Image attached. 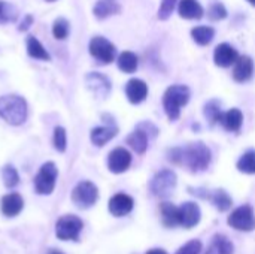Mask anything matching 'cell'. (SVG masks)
I'll return each mask as SVG.
<instances>
[{
  "label": "cell",
  "instance_id": "obj_31",
  "mask_svg": "<svg viewBox=\"0 0 255 254\" xmlns=\"http://www.w3.org/2000/svg\"><path fill=\"white\" fill-rule=\"evenodd\" d=\"M1 180L7 189H13L19 184V175L18 171L12 165H6L1 169Z\"/></svg>",
  "mask_w": 255,
  "mask_h": 254
},
{
  "label": "cell",
  "instance_id": "obj_11",
  "mask_svg": "<svg viewBox=\"0 0 255 254\" xmlns=\"http://www.w3.org/2000/svg\"><path fill=\"white\" fill-rule=\"evenodd\" d=\"M130 165H131V154L123 147L112 150L108 156V168L112 174H123L130 168Z\"/></svg>",
  "mask_w": 255,
  "mask_h": 254
},
{
  "label": "cell",
  "instance_id": "obj_26",
  "mask_svg": "<svg viewBox=\"0 0 255 254\" xmlns=\"http://www.w3.org/2000/svg\"><path fill=\"white\" fill-rule=\"evenodd\" d=\"M118 67L126 72V73H133L136 72L137 69V64H139V60H137V55L131 51H124L118 55Z\"/></svg>",
  "mask_w": 255,
  "mask_h": 254
},
{
  "label": "cell",
  "instance_id": "obj_27",
  "mask_svg": "<svg viewBox=\"0 0 255 254\" xmlns=\"http://www.w3.org/2000/svg\"><path fill=\"white\" fill-rule=\"evenodd\" d=\"M208 198L212 201V204L217 207V210H220L221 213L229 211L232 208V198L229 196V193L223 189H218L215 192H212L211 195H208Z\"/></svg>",
  "mask_w": 255,
  "mask_h": 254
},
{
  "label": "cell",
  "instance_id": "obj_25",
  "mask_svg": "<svg viewBox=\"0 0 255 254\" xmlns=\"http://www.w3.org/2000/svg\"><path fill=\"white\" fill-rule=\"evenodd\" d=\"M27 54L31 58H36V60H42V61H49L51 60L49 52L45 49V46L34 36L27 37Z\"/></svg>",
  "mask_w": 255,
  "mask_h": 254
},
{
  "label": "cell",
  "instance_id": "obj_19",
  "mask_svg": "<svg viewBox=\"0 0 255 254\" xmlns=\"http://www.w3.org/2000/svg\"><path fill=\"white\" fill-rule=\"evenodd\" d=\"M178 12L185 19H200L205 13L202 4L197 0H181Z\"/></svg>",
  "mask_w": 255,
  "mask_h": 254
},
{
  "label": "cell",
  "instance_id": "obj_21",
  "mask_svg": "<svg viewBox=\"0 0 255 254\" xmlns=\"http://www.w3.org/2000/svg\"><path fill=\"white\" fill-rule=\"evenodd\" d=\"M161 222L166 228H176L179 226V208L170 202H163L160 205Z\"/></svg>",
  "mask_w": 255,
  "mask_h": 254
},
{
  "label": "cell",
  "instance_id": "obj_42",
  "mask_svg": "<svg viewBox=\"0 0 255 254\" xmlns=\"http://www.w3.org/2000/svg\"><path fill=\"white\" fill-rule=\"evenodd\" d=\"M45 1H55V0H45Z\"/></svg>",
  "mask_w": 255,
  "mask_h": 254
},
{
  "label": "cell",
  "instance_id": "obj_17",
  "mask_svg": "<svg viewBox=\"0 0 255 254\" xmlns=\"http://www.w3.org/2000/svg\"><path fill=\"white\" fill-rule=\"evenodd\" d=\"M126 94H127V99L137 105L140 102H143L148 96V85L142 81V79H130L126 85Z\"/></svg>",
  "mask_w": 255,
  "mask_h": 254
},
{
  "label": "cell",
  "instance_id": "obj_18",
  "mask_svg": "<svg viewBox=\"0 0 255 254\" xmlns=\"http://www.w3.org/2000/svg\"><path fill=\"white\" fill-rule=\"evenodd\" d=\"M254 73V61L251 57L244 55L239 57L238 61L235 63V70H233V78L238 82H247L248 79H251Z\"/></svg>",
  "mask_w": 255,
  "mask_h": 254
},
{
  "label": "cell",
  "instance_id": "obj_1",
  "mask_svg": "<svg viewBox=\"0 0 255 254\" xmlns=\"http://www.w3.org/2000/svg\"><path fill=\"white\" fill-rule=\"evenodd\" d=\"M169 160L191 172H202L211 163V151L203 142H193L187 147H176L169 151Z\"/></svg>",
  "mask_w": 255,
  "mask_h": 254
},
{
  "label": "cell",
  "instance_id": "obj_30",
  "mask_svg": "<svg viewBox=\"0 0 255 254\" xmlns=\"http://www.w3.org/2000/svg\"><path fill=\"white\" fill-rule=\"evenodd\" d=\"M18 18V10L13 4L0 0V24H7V22H13Z\"/></svg>",
  "mask_w": 255,
  "mask_h": 254
},
{
  "label": "cell",
  "instance_id": "obj_37",
  "mask_svg": "<svg viewBox=\"0 0 255 254\" xmlns=\"http://www.w3.org/2000/svg\"><path fill=\"white\" fill-rule=\"evenodd\" d=\"M202 252V243L199 240L188 241L184 247H181L176 254H200Z\"/></svg>",
  "mask_w": 255,
  "mask_h": 254
},
{
  "label": "cell",
  "instance_id": "obj_33",
  "mask_svg": "<svg viewBox=\"0 0 255 254\" xmlns=\"http://www.w3.org/2000/svg\"><path fill=\"white\" fill-rule=\"evenodd\" d=\"M238 169L244 174H255V151L251 150L239 159Z\"/></svg>",
  "mask_w": 255,
  "mask_h": 254
},
{
  "label": "cell",
  "instance_id": "obj_7",
  "mask_svg": "<svg viewBox=\"0 0 255 254\" xmlns=\"http://www.w3.org/2000/svg\"><path fill=\"white\" fill-rule=\"evenodd\" d=\"M88 49H90V54L100 64H109V63H112L115 60V55H117L115 45L112 42H109L103 36H94L90 40Z\"/></svg>",
  "mask_w": 255,
  "mask_h": 254
},
{
  "label": "cell",
  "instance_id": "obj_4",
  "mask_svg": "<svg viewBox=\"0 0 255 254\" xmlns=\"http://www.w3.org/2000/svg\"><path fill=\"white\" fill-rule=\"evenodd\" d=\"M58 177V169L54 162H46L40 166L37 175L34 177V190L37 195H51L55 189Z\"/></svg>",
  "mask_w": 255,
  "mask_h": 254
},
{
  "label": "cell",
  "instance_id": "obj_24",
  "mask_svg": "<svg viewBox=\"0 0 255 254\" xmlns=\"http://www.w3.org/2000/svg\"><path fill=\"white\" fill-rule=\"evenodd\" d=\"M205 254H233V244L224 235H215Z\"/></svg>",
  "mask_w": 255,
  "mask_h": 254
},
{
  "label": "cell",
  "instance_id": "obj_16",
  "mask_svg": "<svg viewBox=\"0 0 255 254\" xmlns=\"http://www.w3.org/2000/svg\"><path fill=\"white\" fill-rule=\"evenodd\" d=\"M0 208H1L3 216H6V217H16L22 211V208H24L22 196L19 193L4 195L1 198V202H0Z\"/></svg>",
  "mask_w": 255,
  "mask_h": 254
},
{
  "label": "cell",
  "instance_id": "obj_28",
  "mask_svg": "<svg viewBox=\"0 0 255 254\" xmlns=\"http://www.w3.org/2000/svg\"><path fill=\"white\" fill-rule=\"evenodd\" d=\"M191 36L196 43L203 46V45H209L212 42V39L215 36V30L208 25H199L191 30Z\"/></svg>",
  "mask_w": 255,
  "mask_h": 254
},
{
  "label": "cell",
  "instance_id": "obj_8",
  "mask_svg": "<svg viewBox=\"0 0 255 254\" xmlns=\"http://www.w3.org/2000/svg\"><path fill=\"white\" fill-rule=\"evenodd\" d=\"M230 228L242 232H251L255 229V216L254 210L251 205H242L238 210H235L229 217Z\"/></svg>",
  "mask_w": 255,
  "mask_h": 254
},
{
  "label": "cell",
  "instance_id": "obj_6",
  "mask_svg": "<svg viewBox=\"0 0 255 254\" xmlns=\"http://www.w3.org/2000/svg\"><path fill=\"white\" fill-rule=\"evenodd\" d=\"M99 199V189L91 181H81L75 186L72 192L73 204L81 210L91 208Z\"/></svg>",
  "mask_w": 255,
  "mask_h": 254
},
{
  "label": "cell",
  "instance_id": "obj_14",
  "mask_svg": "<svg viewBox=\"0 0 255 254\" xmlns=\"http://www.w3.org/2000/svg\"><path fill=\"white\" fill-rule=\"evenodd\" d=\"M87 87L97 96V97H106L111 91V82L109 79L99 73V72H91L85 76Z\"/></svg>",
  "mask_w": 255,
  "mask_h": 254
},
{
  "label": "cell",
  "instance_id": "obj_5",
  "mask_svg": "<svg viewBox=\"0 0 255 254\" xmlns=\"http://www.w3.org/2000/svg\"><path fill=\"white\" fill-rule=\"evenodd\" d=\"M82 228H84V223L78 216L66 214L57 220L55 235L61 241H78Z\"/></svg>",
  "mask_w": 255,
  "mask_h": 254
},
{
  "label": "cell",
  "instance_id": "obj_2",
  "mask_svg": "<svg viewBox=\"0 0 255 254\" xmlns=\"http://www.w3.org/2000/svg\"><path fill=\"white\" fill-rule=\"evenodd\" d=\"M27 102L18 94L0 97V118L10 126H21L27 120Z\"/></svg>",
  "mask_w": 255,
  "mask_h": 254
},
{
  "label": "cell",
  "instance_id": "obj_22",
  "mask_svg": "<svg viewBox=\"0 0 255 254\" xmlns=\"http://www.w3.org/2000/svg\"><path fill=\"white\" fill-rule=\"evenodd\" d=\"M121 10V6L118 3V0H99L93 9L94 15L99 19H105L108 16L117 15Z\"/></svg>",
  "mask_w": 255,
  "mask_h": 254
},
{
  "label": "cell",
  "instance_id": "obj_23",
  "mask_svg": "<svg viewBox=\"0 0 255 254\" xmlns=\"http://www.w3.org/2000/svg\"><path fill=\"white\" fill-rule=\"evenodd\" d=\"M126 142H127V145H130L131 150H134L137 154H143V153L146 151V148H148V135H146L145 130H142V129L137 127L134 132H131V133L127 136Z\"/></svg>",
  "mask_w": 255,
  "mask_h": 254
},
{
  "label": "cell",
  "instance_id": "obj_35",
  "mask_svg": "<svg viewBox=\"0 0 255 254\" xmlns=\"http://www.w3.org/2000/svg\"><path fill=\"white\" fill-rule=\"evenodd\" d=\"M208 16L214 21H218V19H224L227 16V9L224 7L223 3L220 1H215L209 6L208 9Z\"/></svg>",
  "mask_w": 255,
  "mask_h": 254
},
{
  "label": "cell",
  "instance_id": "obj_36",
  "mask_svg": "<svg viewBox=\"0 0 255 254\" xmlns=\"http://www.w3.org/2000/svg\"><path fill=\"white\" fill-rule=\"evenodd\" d=\"M176 1L178 0H161L160 9H158V18L160 19H167L173 12V9L176 6Z\"/></svg>",
  "mask_w": 255,
  "mask_h": 254
},
{
  "label": "cell",
  "instance_id": "obj_3",
  "mask_svg": "<svg viewBox=\"0 0 255 254\" xmlns=\"http://www.w3.org/2000/svg\"><path fill=\"white\" fill-rule=\"evenodd\" d=\"M190 100V90L185 85L176 84L166 90L163 97V106L170 121H175L181 115V108Z\"/></svg>",
  "mask_w": 255,
  "mask_h": 254
},
{
  "label": "cell",
  "instance_id": "obj_40",
  "mask_svg": "<svg viewBox=\"0 0 255 254\" xmlns=\"http://www.w3.org/2000/svg\"><path fill=\"white\" fill-rule=\"evenodd\" d=\"M248 1H250L251 4H254V6H255V0H248Z\"/></svg>",
  "mask_w": 255,
  "mask_h": 254
},
{
  "label": "cell",
  "instance_id": "obj_34",
  "mask_svg": "<svg viewBox=\"0 0 255 254\" xmlns=\"http://www.w3.org/2000/svg\"><path fill=\"white\" fill-rule=\"evenodd\" d=\"M52 144H54V148L58 151V153H64L66 148H67V135H66V130L60 126H57L54 129V136H52Z\"/></svg>",
  "mask_w": 255,
  "mask_h": 254
},
{
  "label": "cell",
  "instance_id": "obj_32",
  "mask_svg": "<svg viewBox=\"0 0 255 254\" xmlns=\"http://www.w3.org/2000/svg\"><path fill=\"white\" fill-rule=\"evenodd\" d=\"M69 31H70V24L66 18L60 16L54 21L52 24V34L55 39L58 40H64L67 36H69Z\"/></svg>",
  "mask_w": 255,
  "mask_h": 254
},
{
  "label": "cell",
  "instance_id": "obj_41",
  "mask_svg": "<svg viewBox=\"0 0 255 254\" xmlns=\"http://www.w3.org/2000/svg\"><path fill=\"white\" fill-rule=\"evenodd\" d=\"M49 254H61V253H60V252H51Z\"/></svg>",
  "mask_w": 255,
  "mask_h": 254
},
{
  "label": "cell",
  "instance_id": "obj_12",
  "mask_svg": "<svg viewBox=\"0 0 255 254\" xmlns=\"http://www.w3.org/2000/svg\"><path fill=\"white\" fill-rule=\"evenodd\" d=\"M200 222V208L194 202H185L179 207V226L191 229Z\"/></svg>",
  "mask_w": 255,
  "mask_h": 254
},
{
  "label": "cell",
  "instance_id": "obj_38",
  "mask_svg": "<svg viewBox=\"0 0 255 254\" xmlns=\"http://www.w3.org/2000/svg\"><path fill=\"white\" fill-rule=\"evenodd\" d=\"M33 21H34V18H33V15H30V13H27L24 18H22V21H21V24H19V27H18V30L19 31H27L30 27H31V24H33Z\"/></svg>",
  "mask_w": 255,
  "mask_h": 254
},
{
  "label": "cell",
  "instance_id": "obj_13",
  "mask_svg": "<svg viewBox=\"0 0 255 254\" xmlns=\"http://www.w3.org/2000/svg\"><path fill=\"white\" fill-rule=\"evenodd\" d=\"M133 207H134V202L131 196L126 193H117L109 201V213L115 217H124L130 214Z\"/></svg>",
  "mask_w": 255,
  "mask_h": 254
},
{
  "label": "cell",
  "instance_id": "obj_10",
  "mask_svg": "<svg viewBox=\"0 0 255 254\" xmlns=\"http://www.w3.org/2000/svg\"><path fill=\"white\" fill-rule=\"evenodd\" d=\"M103 118H106L108 121L106 126H99L96 129L91 130V142L96 145V147H103L106 145L111 139H114L118 133V127L117 124L114 123V118H111L109 115H103Z\"/></svg>",
  "mask_w": 255,
  "mask_h": 254
},
{
  "label": "cell",
  "instance_id": "obj_9",
  "mask_svg": "<svg viewBox=\"0 0 255 254\" xmlns=\"http://www.w3.org/2000/svg\"><path fill=\"white\" fill-rule=\"evenodd\" d=\"M176 187V175L175 172L169 171V169H164V171H160L151 181L149 184V189H151V193L154 196H158V198H166L169 196L173 189Z\"/></svg>",
  "mask_w": 255,
  "mask_h": 254
},
{
  "label": "cell",
  "instance_id": "obj_20",
  "mask_svg": "<svg viewBox=\"0 0 255 254\" xmlns=\"http://www.w3.org/2000/svg\"><path fill=\"white\" fill-rule=\"evenodd\" d=\"M220 123L229 132H239L241 127H242V123H244V114H242L241 109L233 108V109H230V111H227V112L223 114Z\"/></svg>",
  "mask_w": 255,
  "mask_h": 254
},
{
  "label": "cell",
  "instance_id": "obj_15",
  "mask_svg": "<svg viewBox=\"0 0 255 254\" xmlns=\"http://www.w3.org/2000/svg\"><path fill=\"white\" fill-rule=\"evenodd\" d=\"M238 58H239L238 51L229 43H221L215 48L214 60H215V64L220 67H230L232 64L238 61Z\"/></svg>",
  "mask_w": 255,
  "mask_h": 254
},
{
  "label": "cell",
  "instance_id": "obj_29",
  "mask_svg": "<svg viewBox=\"0 0 255 254\" xmlns=\"http://www.w3.org/2000/svg\"><path fill=\"white\" fill-rule=\"evenodd\" d=\"M223 114L224 112L221 111V103L218 100H211L209 103H206V106H205V117L208 118V121L211 124L220 123Z\"/></svg>",
  "mask_w": 255,
  "mask_h": 254
},
{
  "label": "cell",
  "instance_id": "obj_39",
  "mask_svg": "<svg viewBox=\"0 0 255 254\" xmlns=\"http://www.w3.org/2000/svg\"><path fill=\"white\" fill-rule=\"evenodd\" d=\"M146 254H167L164 250H160V249H154V250H149Z\"/></svg>",
  "mask_w": 255,
  "mask_h": 254
}]
</instances>
